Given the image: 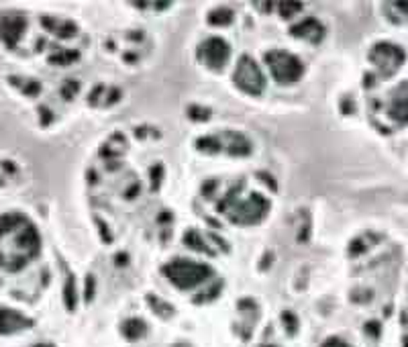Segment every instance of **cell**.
<instances>
[{
  "mask_svg": "<svg viewBox=\"0 0 408 347\" xmlns=\"http://www.w3.org/2000/svg\"><path fill=\"white\" fill-rule=\"evenodd\" d=\"M266 61L278 84H294L303 76V63L296 60V56H292L288 51H282V49L272 51V53H268Z\"/></svg>",
  "mask_w": 408,
  "mask_h": 347,
  "instance_id": "3",
  "label": "cell"
},
{
  "mask_svg": "<svg viewBox=\"0 0 408 347\" xmlns=\"http://www.w3.org/2000/svg\"><path fill=\"white\" fill-rule=\"evenodd\" d=\"M39 252V237L35 227L25 217L0 219V264L9 270H19L29 264Z\"/></svg>",
  "mask_w": 408,
  "mask_h": 347,
  "instance_id": "1",
  "label": "cell"
},
{
  "mask_svg": "<svg viewBox=\"0 0 408 347\" xmlns=\"http://www.w3.org/2000/svg\"><path fill=\"white\" fill-rule=\"evenodd\" d=\"M235 84L241 88L243 92L249 94H259L266 86V78L261 74L259 66L256 61H251L249 58H243L235 70Z\"/></svg>",
  "mask_w": 408,
  "mask_h": 347,
  "instance_id": "4",
  "label": "cell"
},
{
  "mask_svg": "<svg viewBox=\"0 0 408 347\" xmlns=\"http://www.w3.org/2000/svg\"><path fill=\"white\" fill-rule=\"evenodd\" d=\"M198 56H200V61L206 68L223 70L225 63L229 61V56H231V47L225 43V39L212 37V39H206L202 46L198 47Z\"/></svg>",
  "mask_w": 408,
  "mask_h": 347,
  "instance_id": "5",
  "label": "cell"
},
{
  "mask_svg": "<svg viewBox=\"0 0 408 347\" xmlns=\"http://www.w3.org/2000/svg\"><path fill=\"white\" fill-rule=\"evenodd\" d=\"M166 274L178 288H192L200 284L202 280H206L211 276V270L202 264H197V261L176 259L167 266Z\"/></svg>",
  "mask_w": 408,
  "mask_h": 347,
  "instance_id": "2",
  "label": "cell"
}]
</instances>
